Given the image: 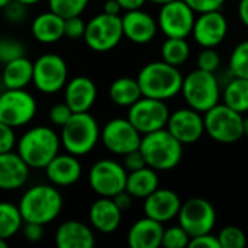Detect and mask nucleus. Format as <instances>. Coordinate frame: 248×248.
I'll return each mask as SVG.
<instances>
[{
  "label": "nucleus",
  "instance_id": "nucleus-1",
  "mask_svg": "<svg viewBox=\"0 0 248 248\" xmlns=\"http://www.w3.org/2000/svg\"><path fill=\"white\" fill-rule=\"evenodd\" d=\"M60 132L46 125H36L26 129L16 144V153L31 167V170H44L48 163L60 154Z\"/></svg>",
  "mask_w": 248,
  "mask_h": 248
},
{
  "label": "nucleus",
  "instance_id": "nucleus-2",
  "mask_svg": "<svg viewBox=\"0 0 248 248\" xmlns=\"http://www.w3.org/2000/svg\"><path fill=\"white\" fill-rule=\"evenodd\" d=\"M23 222L48 225L54 222L64 206L62 195L52 183L35 185L23 192L17 202Z\"/></svg>",
  "mask_w": 248,
  "mask_h": 248
},
{
  "label": "nucleus",
  "instance_id": "nucleus-3",
  "mask_svg": "<svg viewBox=\"0 0 248 248\" xmlns=\"http://www.w3.org/2000/svg\"><path fill=\"white\" fill-rule=\"evenodd\" d=\"M138 84L145 97L169 100L182 92L183 76L179 67L166 61H154L144 65L138 73Z\"/></svg>",
  "mask_w": 248,
  "mask_h": 248
},
{
  "label": "nucleus",
  "instance_id": "nucleus-4",
  "mask_svg": "<svg viewBox=\"0 0 248 248\" xmlns=\"http://www.w3.org/2000/svg\"><path fill=\"white\" fill-rule=\"evenodd\" d=\"M140 151L148 167L157 171L173 170L183 157V144L174 138L167 128L142 135Z\"/></svg>",
  "mask_w": 248,
  "mask_h": 248
},
{
  "label": "nucleus",
  "instance_id": "nucleus-5",
  "mask_svg": "<svg viewBox=\"0 0 248 248\" xmlns=\"http://www.w3.org/2000/svg\"><path fill=\"white\" fill-rule=\"evenodd\" d=\"M61 147L77 157L87 155L100 141V126L90 112L73 113L67 124L60 128Z\"/></svg>",
  "mask_w": 248,
  "mask_h": 248
},
{
  "label": "nucleus",
  "instance_id": "nucleus-6",
  "mask_svg": "<svg viewBox=\"0 0 248 248\" xmlns=\"http://www.w3.org/2000/svg\"><path fill=\"white\" fill-rule=\"evenodd\" d=\"M180 93L183 94L187 106L201 113L208 112L211 108L218 105L221 99V87L217 76L201 68H196L183 77Z\"/></svg>",
  "mask_w": 248,
  "mask_h": 248
},
{
  "label": "nucleus",
  "instance_id": "nucleus-7",
  "mask_svg": "<svg viewBox=\"0 0 248 248\" xmlns=\"http://www.w3.org/2000/svg\"><path fill=\"white\" fill-rule=\"evenodd\" d=\"M243 113L218 103L203 115L205 134L221 144H232L244 137Z\"/></svg>",
  "mask_w": 248,
  "mask_h": 248
},
{
  "label": "nucleus",
  "instance_id": "nucleus-8",
  "mask_svg": "<svg viewBox=\"0 0 248 248\" xmlns=\"http://www.w3.org/2000/svg\"><path fill=\"white\" fill-rule=\"evenodd\" d=\"M124 38L122 17L116 15H108L105 12L93 16L86 23L84 42L96 52H108L118 46Z\"/></svg>",
  "mask_w": 248,
  "mask_h": 248
},
{
  "label": "nucleus",
  "instance_id": "nucleus-9",
  "mask_svg": "<svg viewBox=\"0 0 248 248\" xmlns=\"http://www.w3.org/2000/svg\"><path fill=\"white\" fill-rule=\"evenodd\" d=\"M68 81V65L55 52H45L33 61L32 84L44 94H55L64 90Z\"/></svg>",
  "mask_w": 248,
  "mask_h": 248
},
{
  "label": "nucleus",
  "instance_id": "nucleus-10",
  "mask_svg": "<svg viewBox=\"0 0 248 248\" xmlns=\"http://www.w3.org/2000/svg\"><path fill=\"white\" fill-rule=\"evenodd\" d=\"M36 110V100L26 89H4L0 93V121L15 129L31 124Z\"/></svg>",
  "mask_w": 248,
  "mask_h": 248
},
{
  "label": "nucleus",
  "instance_id": "nucleus-11",
  "mask_svg": "<svg viewBox=\"0 0 248 248\" xmlns=\"http://www.w3.org/2000/svg\"><path fill=\"white\" fill-rule=\"evenodd\" d=\"M128 171L124 164L103 158L96 161L89 170V185L92 190L103 198H113L125 190Z\"/></svg>",
  "mask_w": 248,
  "mask_h": 248
},
{
  "label": "nucleus",
  "instance_id": "nucleus-12",
  "mask_svg": "<svg viewBox=\"0 0 248 248\" xmlns=\"http://www.w3.org/2000/svg\"><path fill=\"white\" fill-rule=\"evenodd\" d=\"M170 113L171 112L166 105V100L142 96L128 108L126 118L142 135H145L166 128Z\"/></svg>",
  "mask_w": 248,
  "mask_h": 248
},
{
  "label": "nucleus",
  "instance_id": "nucleus-13",
  "mask_svg": "<svg viewBox=\"0 0 248 248\" xmlns=\"http://www.w3.org/2000/svg\"><path fill=\"white\" fill-rule=\"evenodd\" d=\"M179 225L192 237L212 232L217 224L214 205L203 198H192L182 203L179 211Z\"/></svg>",
  "mask_w": 248,
  "mask_h": 248
},
{
  "label": "nucleus",
  "instance_id": "nucleus-14",
  "mask_svg": "<svg viewBox=\"0 0 248 248\" xmlns=\"http://www.w3.org/2000/svg\"><path fill=\"white\" fill-rule=\"evenodd\" d=\"M195 10L185 0H173L161 6L157 17L158 29L167 38H187L196 20Z\"/></svg>",
  "mask_w": 248,
  "mask_h": 248
},
{
  "label": "nucleus",
  "instance_id": "nucleus-15",
  "mask_svg": "<svg viewBox=\"0 0 248 248\" xmlns=\"http://www.w3.org/2000/svg\"><path fill=\"white\" fill-rule=\"evenodd\" d=\"M142 134L129 122L128 118L110 119L100 131V141L108 151L125 155L140 148Z\"/></svg>",
  "mask_w": 248,
  "mask_h": 248
},
{
  "label": "nucleus",
  "instance_id": "nucleus-16",
  "mask_svg": "<svg viewBox=\"0 0 248 248\" xmlns=\"http://www.w3.org/2000/svg\"><path fill=\"white\" fill-rule=\"evenodd\" d=\"M166 128L183 145L195 144L205 134L203 116L192 108H182L170 113Z\"/></svg>",
  "mask_w": 248,
  "mask_h": 248
},
{
  "label": "nucleus",
  "instance_id": "nucleus-17",
  "mask_svg": "<svg viewBox=\"0 0 248 248\" xmlns=\"http://www.w3.org/2000/svg\"><path fill=\"white\" fill-rule=\"evenodd\" d=\"M228 33V20L219 10L199 13L193 25V39L202 48L218 46Z\"/></svg>",
  "mask_w": 248,
  "mask_h": 248
},
{
  "label": "nucleus",
  "instance_id": "nucleus-18",
  "mask_svg": "<svg viewBox=\"0 0 248 248\" xmlns=\"http://www.w3.org/2000/svg\"><path fill=\"white\" fill-rule=\"evenodd\" d=\"M49 183L57 187H68L76 185L83 174V167L77 155L70 153L57 154L44 169Z\"/></svg>",
  "mask_w": 248,
  "mask_h": 248
},
{
  "label": "nucleus",
  "instance_id": "nucleus-19",
  "mask_svg": "<svg viewBox=\"0 0 248 248\" xmlns=\"http://www.w3.org/2000/svg\"><path fill=\"white\" fill-rule=\"evenodd\" d=\"M180 196L171 189H157L144 199V214L161 224L174 219L182 206Z\"/></svg>",
  "mask_w": 248,
  "mask_h": 248
},
{
  "label": "nucleus",
  "instance_id": "nucleus-20",
  "mask_svg": "<svg viewBox=\"0 0 248 248\" xmlns=\"http://www.w3.org/2000/svg\"><path fill=\"white\" fill-rule=\"evenodd\" d=\"M121 17H122L124 36L131 42L142 45L154 39L158 29V23L150 13L144 12L142 9H137V10H128Z\"/></svg>",
  "mask_w": 248,
  "mask_h": 248
},
{
  "label": "nucleus",
  "instance_id": "nucleus-21",
  "mask_svg": "<svg viewBox=\"0 0 248 248\" xmlns=\"http://www.w3.org/2000/svg\"><path fill=\"white\" fill-rule=\"evenodd\" d=\"M31 167L16 151L0 154V190L13 192L22 189L29 180Z\"/></svg>",
  "mask_w": 248,
  "mask_h": 248
},
{
  "label": "nucleus",
  "instance_id": "nucleus-22",
  "mask_svg": "<svg viewBox=\"0 0 248 248\" xmlns=\"http://www.w3.org/2000/svg\"><path fill=\"white\" fill-rule=\"evenodd\" d=\"M97 99V87L94 81L86 76H77L67 81L64 87V102L70 109L77 112H89Z\"/></svg>",
  "mask_w": 248,
  "mask_h": 248
},
{
  "label": "nucleus",
  "instance_id": "nucleus-23",
  "mask_svg": "<svg viewBox=\"0 0 248 248\" xmlns=\"http://www.w3.org/2000/svg\"><path fill=\"white\" fill-rule=\"evenodd\" d=\"M54 237L58 248H93L96 244L93 228L77 219L61 222Z\"/></svg>",
  "mask_w": 248,
  "mask_h": 248
},
{
  "label": "nucleus",
  "instance_id": "nucleus-24",
  "mask_svg": "<svg viewBox=\"0 0 248 248\" xmlns=\"http://www.w3.org/2000/svg\"><path fill=\"white\" fill-rule=\"evenodd\" d=\"M122 221V211L115 203L113 198L100 196L89 209V222L93 230L102 234L115 232Z\"/></svg>",
  "mask_w": 248,
  "mask_h": 248
},
{
  "label": "nucleus",
  "instance_id": "nucleus-25",
  "mask_svg": "<svg viewBox=\"0 0 248 248\" xmlns=\"http://www.w3.org/2000/svg\"><path fill=\"white\" fill-rule=\"evenodd\" d=\"M163 234V224L145 217L132 224L128 231L126 241L131 248H158L161 247Z\"/></svg>",
  "mask_w": 248,
  "mask_h": 248
},
{
  "label": "nucleus",
  "instance_id": "nucleus-26",
  "mask_svg": "<svg viewBox=\"0 0 248 248\" xmlns=\"http://www.w3.org/2000/svg\"><path fill=\"white\" fill-rule=\"evenodd\" d=\"M64 17L48 9L46 12H42L33 17L31 23V32L39 44L51 45L64 38Z\"/></svg>",
  "mask_w": 248,
  "mask_h": 248
},
{
  "label": "nucleus",
  "instance_id": "nucleus-27",
  "mask_svg": "<svg viewBox=\"0 0 248 248\" xmlns=\"http://www.w3.org/2000/svg\"><path fill=\"white\" fill-rule=\"evenodd\" d=\"M0 78L4 89H26L33 78V62L26 55L6 62Z\"/></svg>",
  "mask_w": 248,
  "mask_h": 248
},
{
  "label": "nucleus",
  "instance_id": "nucleus-28",
  "mask_svg": "<svg viewBox=\"0 0 248 248\" xmlns=\"http://www.w3.org/2000/svg\"><path fill=\"white\" fill-rule=\"evenodd\" d=\"M158 174L157 170L145 166L140 170L129 171L126 177L125 190L137 199H145L154 190L158 189Z\"/></svg>",
  "mask_w": 248,
  "mask_h": 248
},
{
  "label": "nucleus",
  "instance_id": "nucleus-29",
  "mask_svg": "<svg viewBox=\"0 0 248 248\" xmlns=\"http://www.w3.org/2000/svg\"><path fill=\"white\" fill-rule=\"evenodd\" d=\"M142 97L141 87L137 78L119 77L109 86V99L122 108H129Z\"/></svg>",
  "mask_w": 248,
  "mask_h": 248
},
{
  "label": "nucleus",
  "instance_id": "nucleus-30",
  "mask_svg": "<svg viewBox=\"0 0 248 248\" xmlns=\"http://www.w3.org/2000/svg\"><path fill=\"white\" fill-rule=\"evenodd\" d=\"M23 218L19 206L9 201H0V238L10 240L22 231Z\"/></svg>",
  "mask_w": 248,
  "mask_h": 248
},
{
  "label": "nucleus",
  "instance_id": "nucleus-31",
  "mask_svg": "<svg viewBox=\"0 0 248 248\" xmlns=\"http://www.w3.org/2000/svg\"><path fill=\"white\" fill-rule=\"evenodd\" d=\"M224 103L240 113L248 112V78L234 77L227 83L224 89Z\"/></svg>",
  "mask_w": 248,
  "mask_h": 248
},
{
  "label": "nucleus",
  "instance_id": "nucleus-32",
  "mask_svg": "<svg viewBox=\"0 0 248 248\" xmlns=\"http://www.w3.org/2000/svg\"><path fill=\"white\" fill-rule=\"evenodd\" d=\"M190 57V45L186 38H167L161 45V58L163 61L180 67Z\"/></svg>",
  "mask_w": 248,
  "mask_h": 248
},
{
  "label": "nucleus",
  "instance_id": "nucleus-33",
  "mask_svg": "<svg viewBox=\"0 0 248 248\" xmlns=\"http://www.w3.org/2000/svg\"><path fill=\"white\" fill-rule=\"evenodd\" d=\"M89 1L90 0H46L48 9L64 19L81 16V13L89 6Z\"/></svg>",
  "mask_w": 248,
  "mask_h": 248
},
{
  "label": "nucleus",
  "instance_id": "nucleus-34",
  "mask_svg": "<svg viewBox=\"0 0 248 248\" xmlns=\"http://www.w3.org/2000/svg\"><path fill=\"white\" fill-rule=\"evenodd\" d=\"M230 71L234 77L248 78V39L240 42L231 52Z\"/></svg>",
  "mask_w": 248,
  "mask_h": 248
},
{
  "label": "nucleus",
  "instance_id": "nucleus-35",
  "mask_svg": "<svg viewBox=\"0 0 248 248\" xmlns=\"http://www.w3.org/2000/svg\"><path fill=\"white\" fill-rule=\"evenodd\" d=\"M221 248H244L247 246V237L244 231L235 225H228L218 234Z\"/></svg>",
  "mask_w": 248,
  "mask_h": 248
},
{
  "label": "nucleus",
  "instance_id": "nucleus-36",
  "mask_svg": "<svg viewBox=\"0 0 248 248\" xmlns=\"http://www.w3.org/2000/svg\"><path fill=\"white\" fill-rule=\"evenodd\" d=\"M189 243H190V235L180 225L170 227V228L164 230L161 247L185 248L189 247Z\"/></svg>",
  "mask_w": 248,
  "mask_h": 248
},
{
  "label": "nucleus",
  "instance_id": "nucleus-37",
  "mask_svg": "<svg viewBox=\"0 0 248 248\" xmlns=\"http://www.w3.org/2000/svg\"><path fill=\"white\" fill-rule=\"evenodd\" d=\"M25 55V45L15 38H0V64L10 62Z\"/></svg>",
  "mask_w": 248,
  "mask_h": 248
},
{
  "label": "nucleus",
  "instance_id": "nucleus-38",
  "mask_svg": "<svg viewBox=\"0 0 248 248\" xmlns=\"http://www.w3.org/2000/svg\"><path fill=\"white\" fill-rule=\"evenodd\" d=\"M73 113L74 112L70 109V106L65 102H60V103H55V105L51 106L48 118H49V122H51L52 126L62 128L67 124V121L71 118Z\"/></svg>",
  "mask_w": 248,
  "mask_h": 248
},
{
  "label": "nucleus",
  "instance_id": "nucleus-39",
  "mask_svg": "<svg viewBox=\"0 0 248 248\" xmlns=\"http://www.w3.org/2000/svg\"><path fill=\"white\" fill-rule=\"evenodd\" d=\"M221 64V57L215 51V48H203V51L198 55V68L215 73Z\"/></svg>",
  "mask_w": 248,
  "mask_h": 248
},
{
  "label": "nucleus",
  "instance_id": "nucleus-40",
  "mask_svg": "<svg viewBox=\"0 0 248 248\" xmlns=\"http://www.w3.org/2000/svg\"><path fill=\"white\" fill-rule=\"evenodd\" d=\"M4 19L10 23H20L28 16V6L17 0H12L4 9H3Z\"/></svg>",
  "mask_w": 248,
  "mask_h": 248
},
{
  "label": "nucleus",
  "instance_id": "nucleus-41",
  "mask_svg": "<svg viewBox=\"0 0 248 248\" xmlns=\"http://www.w3.org/2000/svg\"><path fill=\"white\" fill-rule=\"evenodd\" d=\"M86 32V22L81 16H73L65 19L64 23V36L68 39H80L84 36Z\"/></svg>",
  "mask_w": 248,
  "mask_h": 248
},
{
  "label": "nucleus",
  "instance_id": "nucleus-42",
  "mask_svg": "<svg viewBox=\"0 0 248 248\" xmlns=\"http://www.w3.org/2000/svg\"><path fill=\"white\" fill-rule=\"evenodd\" d=\"M17 138L15 134V128L0 121V154L9 153L16 148Z\"/></svg>",
  "mask_w": 248,
  "mask_h": 248
},
{
  "label": "nucleus",
  "instance_id": "nucleus-43",
  "mask_svg": "<svg viewBox=\"0 0 248 248\" xmlns=\"http://www.w3.org/2000/svg\"><path fill=\"white\" fill-rule=\"evenodd\" d=\"M195 12L205 13L212 10H219L227 0H185Z\"/></svg>",
  "mask_w": 248,
  "mask_h": 248
},
{
  "label": "nucleus",
  "instance_id": "nucleus-44",
  "mask_svg": "<svg viewBox=\"0 0 248 248\" xmlns=\"http://www.w3.org/2000/svg\"><path fill=\"white\" fill-rule=\"evenodd\" d=\"M145 166H147V163H145L144 155L140 151V148L138 150H134V151H131V153H128V154L124 155V167L126 169L128 173L129 171L140 170V169H142Z\"/></svg>",
  "mask_w": 248,
  "mask_h": 248
},
{
  "label": "nucleus",
  "instance_id": "nucleus-45",
  "mask_svg": "<svg viewBox=\"0 0 248 248\" xmlns=\"http://www.w3.org/2000/svg\"><path fill=\"white\" fill-rule=\"evenodd\" d=\"M190 248H221L218 235H214L212 232L208 234H202L198 237H192L190 243H189Z\"/></svg>",
  "mask_w": 248,
  "mask_h": 248
},
{
  "label": "nucleus",
  "instance_id": "nucleus-46",
  "mask_svg": "<svg viewBox=\"0 0 248 248\" xmlns=\"http://www.w3.org/2000/svg\"><path fill=\"white\" fill-rule=\"evenodd\" d=\"M22 234H23L26 241L38 243L44 238V225L35 224V222H23Z\"/></svg>",
  "mask_w": 248,
  "mask_h": 248
},
{
  "label": "nucleus",
  "instance_id": "nucleus-47",
  "mask_svg": "<svg viewBox=\"0 0 248 248\" xmlns=\"http://www.w3.org/2000/svg\"><path fill=\"white\" fill-rule=\"evenodd\" d=\"M132 195H129L126 190H124V192H121V193H118L116 196H113V201H115V203L118 205V208L124 212V211H128L131 206H132Z\"/></svg>",
  "mask_w": 248,
  "mask_h": 248
},
{
  "label": "nucleus",
  "instance_id": "nucleus-48",
  "mask_svg": "<svg viewBox=\"0 0 248 248\" xmlns=\"http://www.w3.org/2000/svg\"><path fill=\"white\" fill-rule=\"evenodd\" d=\"M147 1H148V0H118V3L121 4L122 10H125V12L142 9V6H144Z\"/></svg>",
  "mask_w": 248,
  "mask_h": 248
},
{
  "label": "nucleus",
  "instance_id": "nucleus-49",
  "mask_svg": "<svg viewBox=\"0 0 248 248\" xmlns=\"http://www.w3.org/2000/svg\"><path fill=\"white\" fill-rule=\"evenodd\" d=\"M103 12L108 13V15H116V16H119L121 12H122V7L118 3V0H106L103 3Z\"/></svg>",
  "mask_w": 248,
  "mask_h": 248
},
{
  "label": "nucleus",
  "instance_id": "nucleus-50",
  "mask_svg": "<svg viewBox=\"0 0 248 248\" xmlns=\"http://www.w3.org/2000/svg\"><path fill=\"white\" fill-rule=\"evenodd\" d=\"M238 16L244 26L248 28V0H240L238 3Z\"/></svg>",
  "mask_w": 248,
  "mask_h": 248
},
{
  "label": "nucleus",
  "instance_id": "nucleus-51",
  "mask_svg": "<svg viewBox=\"0 0 248 248\" xmlns=\"http://www.w3.org/2000/svg\"><path fill=\"white\" fill-rule=\"evenodd\" d=\"M17 1H20V3H23L25 6H28V7H31V6H35V4H38V3H41L42 0H17Z\"/></svg>",
  "mask_w": 248,
  "mask_h": 248
},
{
  "label": "nucleus",
  "instance_id": "nucleus-52",
  "mask_svg": "<svg viewBox=\"0 0 248 248\" xmlns=\"http://www.w3.org/2000/svg\"><path fill=\"white\" fill-rule=\"evenodd\" d=\"M243 128H244V135L248 137V116H246L243 121Z\"/></svg>",
  "mask_w": 248,
  "mask_h": 248
},
{
  "label": "nucleus",
  "instance_id": "nucleus-53",
  "mask_svg": "<svg viewBox=\"0 0 248 248\" xmlns=\"http://www.w3.org/2000/svg\"><path fill=\"white\" fill-rule=\"evenodd\" d=\"M148 1H151V3H155V4H160V6H163V4H166V3H170V1H173V0H148Z\"/></svg>",
  "mask_w": 248,
  "mask_h": 248
},
{
  "label": "nucleus",
  "instance_id": "nucleus-54",
  "mask_svg": "<svg viewBox=\"0 0 248 248\" xmlns=\"http://www.w3.org/2000/svg\"><path fill=\"white\" fill-rule=\"evenodd\" d=\"M12 0H0V10H3Z\"/></svg>",
  "mask_w": 248,
  "mask_h": 248
},
{
  "label": "nucleus",
  "instance_id": "nucleus-55",
  "mask_svg": "<svg viewBox=\"0 0 248 248\" xmlns=\"http://www.w3.org/2000/svg\"><path fill=\"white\" fill-rule=\"evenodd\" d=\"M0 248H7V240L0 238Z\"/></svg>",
  "mask_w": 248,
  "mask_h": 248
}]
</instances>
